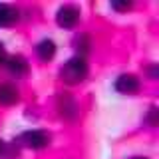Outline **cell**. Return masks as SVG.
I'll return each instance as SVG.
<instances>
[{"instance_id": "obj_11", "label": "cell", "mask_w": 159, "mask_h": 159, "mask_svg": "<svg viewBox=\"0 0 159 159\" xmlns=\"http://www.w3.org/2000/svg\"><path fill=\"white\" fill-rule=\"evenodd\" d=\"M157 107H151L149 109V121H151V125H157Z\"/></svg>"}, {"instance_id": "obj_5", "label": "cell", "mask_w": 159, "mask_h": 159, "mask_svg": "<svg viewBox=\"0 0 159 159\" xmlns=\"http://www.w3.org/2000/svg\"><path fill=\"white\" fill-rule=\"evenodd\" d=\"M58 109L66 119H74L78 116V106H76V102H74V98L70 96V93H62V96L58 98Z\"/></svg>"}, {"instance_id": "obj_12", "label": "cell", "mask_w": 159, "mask_h": 159, "mask_svg": "<svg viewBox=\"0 0 159 159\" xmlns=\"http://www.w3.org/2000/svg\"><path fill=\"white\" fill-rule=\"evenodd\" d=\"M4 60H6V50H4L2 42H0V62H4Z\"/></svg>"}, {"instance_id": "obj_14", "label": "cell", "mask_w": 159, "mask_h": 159, "mask_svg": "<svg viewBox=\"0 0 159 159\" xmlns=\"http://www.w3.org/2000/svg\"><path fill=\"white\" fill-rule=\"evenodd\" d=\"M0 151H2V139H0Z\"/></svg>"}, {"instance_id": "obj_6", "label": "cell", "mask_w": 159, "mask_h": 159, "mask_svg": "<svg viewBox=\"0 0 159 159\" xmlns=\"http://www.w3.org/2000/svg\"><path fill=\"white\" fill-rule=\"evenodd\" d=\"M36 54L40 60H44V62H50L54 56H56V44L52 42V40H42V42L36 46Z\"/></svg>"}, {"instance_id": "obj_9", "label": "cell", "mask_w": 159, "mask_h": 159, "mask_svg": "<svg viewBox=\"0 0 159 159\" xmlns=\"http://www.w3.org/2000/svg\"><path fill=\"white\" fill-rule=\"evenodd\" d=\"M18 102V89L10 84H2L0 86V103L2 106H12Z\"/></svg>"}, {"instance_id": "obj_13", "label": "cell", "mask_w": 159, "mask_h": 159, "mask_svg": "<svg viewBox=\"0 0 159 159\" xmlns=\"http://www.w3.org/2000/svg\"><path fill=\"white\" fill-rule=\"evenodd\" d=\"M129 159H147V157H141V155H135V157H129Z\"/></svg>"}, {"instance_id": "obj_7", "label": "cell", "mask_w": 159, "mask_h": 159, "mask_svg": "<svg viewBox=\"0 0 159 159\" xmlns=\"http://www.w3.org/2000/svg\"><path fill=\"white\" fill-rule=\"evenodd\" d=\"M18 20V10L10 4H0V26H12Z\"/></svg>"}, {"instance_id": "obj_3", "label": "cell", "mask_w": 159, "mask_h": 159, "mask_svg": "<svg viewBox=\"0 0 159 159\" xmlns=\"http://www.w3.org/2000/svg\"><path fill=\"white\" fill-rule=\"evenodd\" d=\"M20 141L30 149H42V147L48 145L50 137L44 131H40V129H30V131H24L20 135Z\"/></svg>"}, {"instance_id": "obj_8", "label": "cell", "mask_w": 159, "mask_h": 159, "mask_svg": "<svg viewBox=\"0 0 159 159\" xmlns=\"http://www.w3.org/2000/svg\"><path fill=\"white\" fill-rule=\"evenodd\" d=\"M6 68L16 76H22V74L28 72V62L22 56H8L6 58Z\"/></svg>"}, {"instance_id": "obj_10", "label": "cell", "mask_w": 159, "mask_h": 159, "mask_svg": "<svg viewBox=\"0 0 159 159\" xmlns=\"http://www.w3.org/2000/svg\"><path fill=\"white\" fill-rule=\"evenodd\" d=\"M111 8L117 10V12H125V10L131 8V2H127V0H123V2H117V0H113V2H111Z\"/></svg>"}, {"instance_id": "obj_1", "label": "cell", "mask_w": 159, "mask_h": 159, "mask_svg": "<svg viewBox=\"0 0 159 159\" xmlns=\"http://www.w3.org/2000/svg\"><path fill=\"white\" fill-rule=\"evenodd\" d=\"M86 76H88V64L82 56L70 58L60 70V78L66 84H80Z\"/></svg>"}, {"instance_id": "obj_4", "label": "cell", "mask_w": 159, "mask_h": 159, "mask_svg": "<svg viewBox=\"0 0 159 159\" xmlns=\"http://www.w3.org/2000/svg\"><path fill=\"white\" fill-rule=\"evenodd\" d=\"M116 89L119 93H135L139 89V80L137 76H133V74H121L117 80H116Z\"/></svg>"}, {"instance_id": "obj_2", "label": "cell", "mask_w": 159, "mask_h": 159, "mask_svg": "<svg viewBox=\"0 0 159 159\" xmlns=\"http://www.w3.org/2000/svg\"><path fill=\"white\" fill-rule=\"evenodd\" d=\"M78 20H80V10L76 6H72V4H66V6H62L58 10V14H56V22H58V26L60 28H74L78 24Z\"/></svg>"}]
</instances>
